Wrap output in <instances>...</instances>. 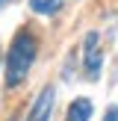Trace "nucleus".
<instances>
[{
	"mask_svg": "<svg viewBox=\"0 0 118 121\" xmlns=\"http://www.w3.org/2000/svg\"><path fill=\"white\" fill-rule=\"evenodd\" d=\"M35 56H38V35L33 33V27H21L12 35L6 53V89H18L27 80Z\"/></svg>",
	"mask_w": 118,
	"mask_h": 121,
	"instance_id": "f257e3e1",
	"label": "nucleus"
},
{
	"mask_svg": "<svg viewBox=\"0 0 118 121\" xmlns=\"http://www.w3.org/2000/svg\"><path fill=\"white\" fill-rule=\"evenodd\" d=\"M100 65H103V47H100V35L88 33L83 41V68H86L88 80H97L100 77Z\"/></svg>",
	"mask_w": 118,
	"mask_h": 121,
	"instance_id": "f03ea898",
	"label": "nucleus"
},
{
	"mask_svg": "<svg viewBox=\"0 0 118 121\" xmlns=\"http://www.w3.org/2000/svg\"><path fill=\"white\" fill-rule=\"evenodd\" d=\"M50 115H53V86H44L38 92V98L33 100L27 121H50Z\"/></svg>",
	"mask_w": 118,
	"mask_h": 121,
	"instance_id": "7ed1b4c3",
	"label": "nucleus"
},
{
	"mask_svg": "<svg viewBox=\"0 0 118 121\" xmlns=\"http://www.w3.org/2000/svg\"><path fill=\"white\" fill-rule=\"evenodd\" d=\"M92 109H94V106H92L88 98H77V100H71L65 118H68V121H88V118H92Z\"/></svg>",
	"mask_w": 118,
	"mask_h": 121,
	"instance_id": "20e7f679",
	"label": "nucleus"
},
{
	"mask_svg": "<svg viewBox=\"0 0 118 121\" xmlns=\"http://www.w3.org/2000/svg\"><path fill=\"white\" fill-rule=\"evenodd\" d=\"M59 6H62V0H30V9L38 15H53V12H59Z\"/></svg>",
	"mask_w": 118,
	"mask_h": 121,
	"instance_id": "39448f33",
	"label": "nucleus"
},
{
	"mask_svg": "<svg viewBox=\"0 0 118 121\" xmlns=\"http://www.w3.org/2000/svg\"><path fill=\"white\" fill-rule=\"evenodd\" d=\"M103 121H118V106H115V104L106 109V118H103Z\"/></svg>",
	"mask_w": 118,
	"mask_h": 121,
	"instance_id": "423d86ee",
	"label": "nucleus"
},
{
	"mask_svg": "<svg viewBox=\"0 0 118 121\" xmlns=\"http://www.w3.org/2000/svg\"><path fill=\"white\" fill-rule=\"evenodd\" d=\"M3 3H12V0H0V6H3Z\"/></svg>",
	"mask_w": 118,
	"mask_h": 121,
	"instance_id": "0eeeda50",
	"label": "nucleus"
}]
</instances>
